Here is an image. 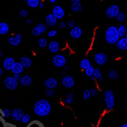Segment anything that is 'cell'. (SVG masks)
I'll return each instance as SVG.
<instances>
[{
    "label": "cell",
    "instance_id": "6da1fadb",
    "mask_svg": "<svg viewBox=\"0 0 127 127\" xmlns=\"http://www.w3.org/2000/svg\"><path fill=\"white\" fill-rule=\"evenodd\" d=\"M33 111L36 116L44 117L48 115L51 112L52 106L49 101L45 99L38 100L34 104Z\"/></svg>",
    "mask_w": 127,
    "mask_h": 127
},
{
    "label": "cell",
    "instance_id": "7a4b0ae2",
    "mask_svg": "<svg viewBox=\"0 0 127 127\" xmlns=\"http://www.w3.org/2000/svg\"><path fill=\"white\" fill-rule=\"evenodd\" d=\"M117 28L115 26H111L106 29L105 33V39L108 44L115 45L120 39Z\"/></svg>",
    "mask_w": 127,
    "mask_h": 127
},
{
    "label": "cell",
    "instance_id": "3957f363",
    "mask_svg": "<svg viewBox=\"0 0 127 127\" xmlns=\"http://www.w3.org/2000/svg\"><path fill=\"white\" fill-rule=\"evenodd\" d=\"M104 100L106 107L108 110H111L114 108L115 103V94L111 89L106 90L104 93Z\"/></svg>",
    "mask_w": 127,
    "mask_h": 127
},
{
    "label": "cell",
    "instance_id": "277c9868",
    "mask_svg": "<svg viewBox=\"0 0 127 127\" xmlns=\"http://www.w3.org/2000/svg\"><path fill=\"white\" fill-rule=\"evenodd\" d=\"M4 83L5 88L10 91L15 90L18 86V81L11 76H8L5 78Z\"/></svg>",
    "mask_w": 127,
    "mask_h": 127
},
{
    "label": "cell",
    "instance_id": "5b68a950",
    "mask_svg": "<svg viewBox=\"0 0 127 127\" xmlns=\"http://www.w3.org/2000/svg\"><path fill=\"white\" fill-rule=\"evenodd\" d=\"M66 58L63 55H55L52 58V63L55 67L62 68L66 65Z\"/></svg>",
    "mask_w": 127,
    "mask_h": 127
},
{
    "label": "cell",
    "instance_id": "8992f818",
    "mask_svg": "<svg viewBox=\"0 0 127 127\" xmlns=\"http://www.w3.org/2000/svg\"><path fill=\"white\" fill-rule=\"evenodd\" d=\"M61 83L63 87L67 89L73 88L75 86L74 78L71 75H66L62 79Z\"/></svg>",
    "mask_w": 127,
    "mask_h": 127
},
{
    "label": "cell",
    "instance_id": "52a82bcc",
    "mask_svg": "<svg viewBox=\"0 0 127 127\" xmlns=\"http://www.w3.org/2000/svg\"><path fill=\"white\" fill-rule=\"evenodd\" d=\"M120 12L119 7L116 4H113L107 8L105 14L106 17L110 19L116 18Z\"/></svg>",
    "mask_w": 127,
    "mask_h": 127
},
{
    "label": "cell",
    "instance_id": "ba28073f",
    "mask_svg": "<svg viewBox=\"0 0 127 127\" xmlns=\"http://www.w3.org/2000/svg\"><path fill=\"white\" fill-rule=\"evenodd\" d=\"M108 59L107 55L103 52H98L94 55V61L99 66H103L107 62Z\"/></svg>",
    "mask_w": 127,
    "mask_h": 127
},
{
    "label": "cell",
    "instance_id": "9c48e42d",
    "mask_svg": "<svg viewBox=\"0 0 127 127\" xmlns=\"http://www.w3.org/2000/svg\"><path fill=\"white\" fill-rule=\"evenodd\" d=\"M25 114L22 109L20 108H15L13 109L11 112L12 119L16 122L21 121L23 116Z\"/></svg>",
    "mask_w": 127,
    "mask_h": 127
},
{
    "label": "cell",
    "instance_id": "30bf717a",
    "mask_svg": "<svg viewBox=\"0 0 127 127\" xmlns=\"http://www.w3.org/2000/svg\"><path fill=\"white\" fill-rule=\"evenodd\" d=\"M52 14L56 18L60 20L64 17L65 12L61 6L56 5L53 8Z\"/></svg>",
    "mask_w": 127,
    "mask_h": 127
},
{
    "label": "cell",
    "instance_id": "8fae6325",
    "mask_svg": "<svg viewBox=\"0 0 127 127\" xmlns=\"http://www.w3.org/2000/svg\"><path fill=\"white\" fill-rule=\"evenodd\" d=\"M58 82L56 79L52 77L47 78L44 82V86L47 89H54L56 88Z\"/></svg>",
    "mask_w": 127,
    "mask_h": 127
},
{
    "label": "cell",
    "instance_id": "7c38bea8",
    "mask_svg": "<svg viewBox=\"0 0 127 127\" xmlns=\"http://www.w3.org/2000/svg\"><path fill=\"white\" fill-rule=\"evenodd\" d=\"M18 81L20 84L24 87H29L32 85V77L27 74L21 76Z\"/></svg>",
    "mask_w": 127,
    "mask_h": 127
},
{
    "label": "cell",
    "instance_id": "4fadbf2b",
    "mask_svg": "<svg viewBox=\"0 0 127 127\" xmlns=\"http://www.w3.org/2000/svg\"><path fill=\"white\" fill-rule=\"evenodd\" d=\"M15 63V61L13 58L11 57H6L3 62V67L5 70L10 71L12 69Z\"/></svg>",
    "mask_w": 127,
    "mask_h": 127
},
{
    "label": "cell",
    "instance_id": "5bb4252c",
    "mask_svg": "<svg viewBox=\"0 0 127 127\" xmlns=\"http://www.w3.org/2000/svg\"><path fill=\"white\" fill-rule=\"evenodd\" d=\"M82 29L80 27L76 26L71 29L69 34L71 37L74 39H79L82 35Z\"/></svg>",
    "mask_w": 127,
    "mask_h": 127
},
{
    "label": "cell",
    "instance_id": "9a60e30c",
    "mask_svg": "<svg viewBox=\"0 0 127 127\" xmlns=\"http://www.w3.org/2000/svg\"><path fill=\"white\" fill-rule=\"evenodd\" d=\"M45 20L47 26L51 27H54L58 22V19L52 13H49L45 17Z\"/></svg>",
    "mask_w": 127,
    "mask_h": 127
},
{
    "label": "cell",
    "instance_id": "2e32d148",
    "mask_svg": "<svg viewBox=\"0 0 127 127\" xmlns=\"http://www.w3.org/2000/svg\"><path fill=\"white\" fill-rule=\"evenodd\" d=\"M116 48L118 50L126 51L127 50V39L124 37L120 38L116 44Z\"/></svg>",
    "mask_w": 127,
    "mask_h": 127
},
{
    "label": "cell",
    "instance_id": "e0dca14e",
    "mask_svg": "<svg viewBox=\"0 0 127 127\" xmlns=\"http://www.w3.org/2000/svg\"><path fill=\"white\" fill-rule=\"evenodd\" d=\"M20 63L23 66V68H28L31 67L32 64V60L26 56H22L20 59Z\"/></svg>",
    "mask_w": 127,
    "mask_h": 127
},
{
    "label": "cell",
    "instance_id": "ac0fdd59",
    "mask_svg": "<svg viewBox=\"0 0 127 127\" xmlns=\"http://www.w3.org/2000/svg\"><path fill=\"white\" fill-rule=\"evenodd\" d=\"M22 39V35L20 34H17L14 36L9 38L8 42L13 46H18L20 44Z\"/></svg>",
    "mask_w": 127,
    "mask_h": 127
},
{
    "label": "cell",
    "instance_id": "d6986e66",
    "mask_svg": "<svg viewBox=\"0 0 127 127\" xmlns=\"http://www.w3.org/2000/svg\"><path fill=\"white\" fill-rule=\"evenodd\" d=\"M24 70L23 66L20 62H15L12 68L11 71L14 74H21Z\"/></svg>",
    "mask_w": 127,
    "mask_h": 127
},
{
    "label": "cell",
    "instance_id": "ffe728a7",
    "mask_svg": "<svg viewBox=\"0 0 127 127\" xmlns=\"http://www.w3.org/2000/svg\"><path fill=\"white\" fill-rule=\"evenodd\" d=\"M49 49L52 53H56L60 49V44L56 40H53L50 42L49 44Z\"/></svg>",
    "mask_w": 127,
    "mask_h": 127
},
{
    "label": "cell",
    "instance_id": "44dd1931",
    "mask_svg": "<svg viewBox=\"0 0 127 127\" xmlns=\"http://www.w3.org/2000/svg\"><path fill=\"white\" fill-rule=\"evenodd\" d=\"M10 30L9 25L6 23L0 22V35H5Z\"/></svg>",
    "mask_w": 127,
    "mask_h": 127
},
{
    "label": "cell",
    "instance_id": "7402d4cb",
    "mask_svg": "<svg viewBox=\"0 0 127 127\" xmlns=\"http://www.w3.org/2000/svg\"><path fill=\"white\" fill-rule=\"evenodd\" d=\"M93 76L95 78L96 80H97L99 82H102L103 81V76L99 68H94Z\"/></svg>",
    "mask_w": 127,
    "mask_h": 127
},
{
    "label": "cell",
    "instance_id": "603a6c76",
    "mask_svg": "<svg viewBox=\"0 0 127 127\" xmlns=\"http://www.w3.org/2000/svg\"><path fill=\"white\" fill-rule=\"evenodd\" d=\"M70 9L74 12H80L82 10V5L80 3L73 2L70 5Z\"/></svg>",
    "mask_w": 127,
    "mask_h": 127
},
{
    "label": "cell",
    "instance_id": "cb8c5ba5",
    "mask_svg": "<svg viewBox=\"0 0 127 127\" xmlns=\"http://www.w3.org/2000/svg\"><path fill=\"white\" fill-rule=\"evenodd\" d=\"M117 28L120 38L125 37L126 35L127 34V28L126 26L124 24H121Z\"/></svg>",
    "mask_w": 127,
    "mask_h": 127
},
{
    "label": "cell",
    "instance_id": "d4e9b609",
    "mask_svg": "<svg viewBox=\"0 0 127 127\" xmlns=\"http://www.w3.org/2000/svg\"><path fill=\"white\" fill-rule=\"evenodd\" d=\"M91 64L90 60L87 58L83 59L79 64L80 68L84 70L89 68Z\"/></svg>",
    "mask_w": 127,
    "mask_h": 127
},
{
    "label": "cell",
    "instance_id": "484cf974",
    "mask_svg": "<svg viewBox=\"0 0 127 127\" xmlns=\"http://www.w3.org/2000/svg\"><path fill=\"white\" fill-rule=\"evenodd\" d=\"M108 76L111 80H115L117 79L118 77V74L117 71L114 69H111L108 71Z\"/></svg>",
    "mask_w": 127,
    "mask_h": 127
},
{
    "label": "cell",
    "instance_id": "4316f807",
    "mask_svg": "<svg viewBox=\"0 0 127 127\" xmlns=\"http://www.w3.org/2000/svg\"><path fill=\"white\" fill-rule=\"evenodd\" d=\"M27 127H45L44 124L37 120H34L30 121Z\"/></svg>",
    "mask_w": 127,
    "mask_h": 127
},
{
    "label": "cell",
    "instance_id": "83f0119b",
    "mask_svg": "<svg viewBox=\"0 0 127 127\" xmlns=\"http://www.w3.org/2000/svg\"><path fill=\"white\" fill-rule=\"evenodd\" d=\"M74 99V94L73 93H69L66 95L64 99V102L66 105L71 104Z\"/></svg>",
    "mask_w": 127,
    "mask_h": 127
},
{
    "label": "cell",
    "instance_id": "f1b7e54d",
    "mask_svg": "<svg viewBox=\"0 0 127 127\" xmlns=\"http://www.w3.org/2000/svg\"><path fill=\"white\" fill-rule=\"evenodd\" d=\"M11 111L8 108H4L2 109L1 111V114L4 118H7L11 116Z\"/></svg>",
    "mask_w": 127,
    "mask_h": 127
},
{
    "label": "cell",
    "instance_id": "f546056e",
    "mask_svg": "<svg viewBox=\"0 0 127 127\" xmlns=\"http://www.w3.org/2000/svg\"><path fill=\"white\" fill-rule=\"evenodd\" d=\"M39 3V0H28L27 1V3L28 6L32 8L38 7Z\"/></svg>",
    "mask_w": 127,
    "mask_h": 127
},
{
    "label": "cell",
    "instance_id": "4dcf8cb0",
    "mask_svg": "<svg viewBox=\"0 0 127 127\" xmlns=\"http://www.w3.org/2000/svg\"><path fill=\"white\" fill-rule=\"evenodd\" d=\"M38 44L40 48H44L47 46L48 42L46 39L44 37H41L39 39Z\"/></svg>",
    "mask_w": 127,
    "mask_h": 127
},
{
    "label": "cell",
    "instance_id": "1f68e13d",
    "mask_svg": "<svg viewBox=\"0 0 127 127\" xmlns=\"http://www.w3.org/2000/svg\"><path fill=\"white\" fill-rule=\"evenodd\" d=\"M36 27L39 28L42 33L46 32L48 29L47 25L44 23H39L37 24Z\"/></svg>",
    "mask_w": 127,
    "mask_h": 127
},
{
    "label": "cell",
    "instance_id": "d6a6232c",
    "mask_svg": "<svg viewBox=\"0 0 127 127\" xmlns=\"http://www.w3.org/2000/svg\"><path fill=\"white\" fill-rule=\"evenodd\" d=\"M116 18L118 22L122 23L125 20L126 17L125 14L123 12H120Z\"/></svg>",
    "mask_w": 127,
    "mask_h": 127
},
{
    "label": "cell",
    "instance_id": "836d02e7",
    "mask_svg": "<svg viewBox=\"0 0 127 127\" xmlns=\"http://www.w3.org/2000/svg\"><path fill=\"white\" fill-rule=\"evenodd\" d=\"M83 97L85 101H87L91 97V93L89 89H86L84 90L83 93Z\"/></svg>",
    "mask_w": 127,
    "mask_h": 127
},
{
    "label": "cell",
    "instance_id": "e575fe53",
    "mask_svg": "<svg viewBox=\"0 0 127 127\" xmlns=\"http://www.w3.org/2000/svg\"><path fill=\"white\" fill-rule=\"evenodd\" d=\"M94 68L92 64H91L90 66L88 68L85 70V74L88 77H91L93 76L94 71Z\"/></svg>",
    "mask_w": 127,
    "mask_h": 127
},
{
    "label": "cell",
    "instance_id": "d590c367",
    "mask_svg": "<svg viewBox=\"0 0 127 127\" xmlns=\"http://www.w3.org/2000/svg\"><path fill=\"white\" fill-rule=\"evenodd\" d=\"M31 115L30 114L27 113V114H24L21 120V121H22L23 123L25 124H27V123L28 124L31 121Z\"/></svg>",
    "mask_w": 127,
    "mask_h": 127
},
{
    "label": "cell",
    "instance_id": "8d00e7d4",
    "mask_svg": "<svg viewBox=\"0 0 127 127\" xmlns=\"http://www.w3.org/2000/svg\"><path fill=\"white\" fill-rule=\"evenodd\" d=\"M45 95L48 97H51L55 94V91L54 89H47L45 91Z\"/></svg>",
    "mask_w": 127,
    "mask_h": 127
},
{
    "label": "cell",
    "instance_id": "74e56055",
    "mask_svg": "<svg viewBox=\"0 0 127 127\" xmlns=\"http://www.w3.org/2000/svg\"><path fill=\"white\" fill-rule=\"evenodd\" d=\"M32 33L34 36L38 37L42 33L39 28L37 27H35L32 30Z\"/></svg>",
    "mask_w": 127,
    "mask_h": 127
},
{
    "label": "cell",
    "instance_id": "f35d334b",
    "mask_svg": "<svg viewBox=\"0 0 127 127\" xmlns=\"http://www.w3.org/2000/svg\"><path fill=\"white\" fill-rule=\"evenodd\" d=\"M91 93V97H94L98 94V90L96 88H92L89 89Z\"/></svg>",
    "mask_w": 127,
    "mask_h": 127
},
{
    "label": "cell",
    "instance_id": "ab89813d",
    "mask_svg": "<svg viewBox=\"0 0 127 127\" xmlns=\"http://www.w3.org/2000/svg\"><path fill=\"white\" fill-rule=\"evenodd\" d=\"M28 12L26 9H23L20 10L19 13V15L23 18H26L28 15Z\"/></svg>",
    "mask_w": 127,
    "mask_h": 127
},
{
    "label": "cell",
    "instance_id": "60d3db41",
    "mask_svg": "<svg viewBox=\"0 0 127 127\" xmlns=\"http://www.w3.org/2000/svg\"><path fill=\"white\" fill-rule=\"evenodd\" d=\"M76 22L74 20H71L70 21H69L66 23L67 27H68L69 28L72 29L74 27L76 26Z\"/></svg>",
    "mask_w": 127,
    "mask_h": 127
},
{
    "label": "cell",
    "instance_id": "b9f144b4",
    "mask_svg": "<svg viewBox=\"0 0 127 127\" xmlns=\"http://www.w3.org/2000/svg\"><path fill=\"white\" fill-rule=\"evenodd\" d=\"M57 33L56 30H52L49 31L48 33V36L50 37H52L55 36Z\"/></svg>",
    "mask_w": 127,
    "mask_h": 127
},
{
    "label": "cell",
    "instance_id": "7bdbcfd3",
    "mask_svg": "<svg viewBox=\"0 0 127 127\" xmlns=\"http://www.w3.org/2000/svg\"><path fill=\"white\" fill-rule=\"evenodd\" d=\"M67 27V25L65 22H61L59 23V28L60 30H62Z\"/></svg>",
    "mask_w": 127,
    "mask_h": 127
},
{
    "label": "cell",
    "instance_id": "ee69618b",
    "mask_svg": "<svg viewBox=\"0 0 127 127\" xmlns=\"http://www.w3.org/2000/svg\"><path fill=\"white\" fill-rule=\"evenodd\" d=\"M21 76H22L20 74H13V77L16 80L18 81L20 79V78H21Z\"/></svg>",
    "mask_w": 127,
    "mask_h": 127
},
{
    "label": "cell",
    "instance_id": "f6af8a7d",
    "mask_svg": "<svg viewBox=\"0 0 127 127\" xmlns=\"http://www.w3.org/2000/svg\"><path fill=\"white\" fill-rule=\"evenodd\" d=\"M26 24L27 25H31L32 24V21L30 18H28L26 21Z\"/></svg>",
    "mask_w": 127,
    "mask_h": 127
},
{
    "label": "cell",
    "instance_id": "bcb514c9",
    "mask_svg": "<svg viewBox=\"0 0 127 127\" xmlns=\"http://www.w3.org/2000/svg\"><path fill=\"white\" fill-rule=\"evenodd\" d=\"M39 6L40 9H42V8H44V3L42 2H40Z\"/></svg>",
    "mask_w": 127,
    "mask_h": 127
},
{
    "label": "cell",
    "instance_id": "7dc6e473",
    "mask_svg": "<svg viewBox=\"0 0 127 127\" xmlns=\"http://www.w3.org/2000/svg\"><path fill=\"white\" fill-rule=\"evenodd\" d=\"M90 79H91V81H92V82H94L95 81L96 79L95 78H94V77L93 76H91V77H90Z\"/></svg>",
    "mask_w": 127,
    "mask_h": 127
},
{
    "label": "cell",
    "instance_id": "c3c4849f",
    "mask_svg": "<svg viewBox=\"0 0 127 127\" xmlns=\"http://www.w3.org/2000/svg\"><path fill=\"white\" fill-rule=\"evenodd\" d=\"M71 2H81V0H71Z\"/></svg>",
    "mask_w": 127,
    "mask_h": 127
},
{
    "label": "cell",
    "instance_id": "681fc988",
    "mask_svg": "<svg viewBox=\"0 0 127 127\" xmlns=\"http://www.w3.org/2000/svg\"><path fill=\"white\" fill-rule=\"evenodd\" d=\"M3 73V69L1 67H0V76H2Z\"/></svg>",
    "mask_w": 127,
    "mask_h": 127
},
{
    "label": "cell",
    "instance_id": "f907efd6",
    "mask_svg": "<svg viewBox=\"0 0 127 127\" xmlns=\"http://www.w3.org/2000/svg\"><path fill=\"white\" fill-rule=\"evenodd\" d=\"M64 69L65 71H66V70H68V66L66 65H65L64 66Z\"/></svg>",
    "mask_w": 127,
    "mask_h": 127
},
{
    "label": "cell",
    "instance_id": "816d5d0a",
    "mask_svg": "<svg viewBox=\"0 0 127 127\" xmlns=\"http://www.w3.org/2000/svg\"><path fill=\"white\" fill-rule=\"evenodd\" d=\"M61 74H62V76H64V77L66 76V73L65 71H62L61 73Z\"/></svg>",
    "mask_w": 127,
    "mask_h": 127
},
{
    "label": "cell",
    "instance_id": "f5cc1de1",
    "mask_svg": "<svg viewBox=\"0 0 127 127\" xmlns=\"http://www.w3.org/2000/svg\"><path fill=\"white\" fill-rule=\"evenodd\" d=\"M120 127H127V123H125L123 124Z\"/></svg>",
    "mask_w": 127,
    "mask_h": 127
},
{
    "label": "cell",
    "instance_id": "db71d44e",
    "mask_svg": "<svg viewBox=\"0 0 127 127\" xmlns=\"http://www.w3.org/2000/svg\"><path fill=\"white\" fill-rule=\"evenodd\" d=\"M3 53L2 50L0 49V58H1L2 56Z\"/></svg>",
    "mask_w": 127,
    "mask_h": 127
},
{
    "label": "cell",
    "instance_id": "11a10c76",
    "mask_svg": "<svg viewBox=\"0 0 127 127\" xmlns=\"http://www.w3.org/2000/svg\"><path fill=\"white\" fill-rule=\"evenodd\" d=\"M49 1L52 3H55V2H56V0H50Z\"/></svg>",
    "mask_w": 127,
    "mask_h": 127
}]
</instances>
